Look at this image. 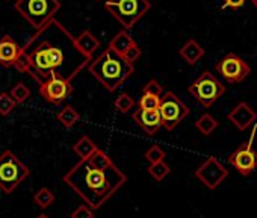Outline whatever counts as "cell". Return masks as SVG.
Wrapping results in <instances>:
<instances>
[{"mask_svg": "<svg viewBox=\"0 0 257 218\" xmlns=\"http://www.w3.org/2000/svg\"><path fill=\"white\" fill-rule=\"evenodd\" d=\"M228 164L242 176H249L257 168V150L251 143H245L228 156Z\"/></svg>", "mask_w": 257, "mask_h": 218, "instance_id": "30bf717a", "label": "cell"}, {"mask_svg": "<svg viewBox=\"0 0 257 218\" xmlns=\"http://www.w3.org/2000/svg\"><path fill=\"white\" fill-rule=\"evenodd\" d=\"M86 159H88V162H89L92 167H95V168H107V167L113 165L112 159H110L103 150H100L98 147H97L95 152H94L89 158H86Z\"/></svg>", "mask_w": 257, "mask_h": 218, "instance_id": "7402d4cb", "label": "cell"}, {"mask_svg": "<svg viewBox=\"0 0 257 218\" xmlns=\"http://www.w3.org/2000/svg\"><path fill=\"white\" fill-rule=\"evenodd\" d=\"M227 176L228 171L216 158H209L195 170V177L201 180L209 189H215Z\"/></svg>", "mask_w": 257, "mask_h": 218, "instance_id": "8fae6325", "label": "cell"}, {"mask_svg": "<svg viewBox=\"0 0 257 218\" xmlns=\"http://www.w3.org/2000/svg\"><path fill=\"white\" fill-rule=\"evenodd\" d=\"M88 70L107 91L113 92L134 73V65L125 62L119 53L107 47L100 53V56L89 62Z\"/></svg>", "mask_w": 257, "mask_h": 218, "instance_id": "3957f363", "label": "cell"}, {"mask_svg": "<svg viewBox=\"0 0 257 218\" xmlns=\"http://www.w3.org/2000/svg\"><path fill=\"white\" fill-rule=\"evenodd\" d=\"M158 113L162 122V128L173 131L179 123H182L189 116V107L171 91L162 94Z\"/></svg>", "mask_w": 257, "mask_h": 218, "instance_id": "52a82bcc", "label": "cell"}, {"mask_svg": "<svg viewBox=\"0 0 257 218\" xmlns=\"http://www.w3.org/2000/svg\"><path fill=\"white\" fill-rule=\"evenodd\" d=\"M121 56H122V59H124L125 62H128V64H132V65H134V62L141 56V49L138 47L137 43H134V44H132L131 47H128Z\"/></svg>", "mask_w": 257, "mask_h": 218, "instance_id": "f546056e", "label": "cell"}, {"mask_svg": "<svg viewBox=\"0 0 257 218\" xmlns=\"http://www.w3.org/2000/svg\"><path fill=\"white\" fill-rule=\"evenodd\" d=\"M58 120L61 122V125L64 128L70 129V128H73L80 120V116H79V113L76 111L73 106H64L62 111L58 114Z\"/></svg>", "mask_w": 257, "mask_h": 218, "instance_id": "ffe728a7", "label": "cell"}, {"mask_svg": "<svg viewBox=\"0 0 257 218\" xmlns=\"http://www.w3.org/2000/svg\"><path fill=\"white\" fill-rule=\"evenodd\" d=\"M22 47L10 37L5 35L0 40V64L4 67H13L20 55Z\"/></svg>", "mask_w": 257, "mask_h": 218, "instance_id": "9a60e30c", "label": "cell"}, {"mask_svg": "<svg viewBox=\"0 0 257 218\" xmlns=\"http://www.w3.org/2000/svg\"><path fill=\"white\" fill-rule=\"evenodd\" d=\"M159 101H161V97L150 95V94H143V97L140 98L138 107L140 109H146V111H158Z\"/></svg>", "mask_w": 257, "mask_h": 218, "instance_id": "4316f807", "label": "cell"}, {"mask_svg": "<svg viewBox=\"0 0 257 218\" xmlns=\"http://www.w3.org/2000/svg\"><path fill=\"white\" fill-rule=\"evenodd\" d=\"M37 218H49V216H47V215H46V213H41V215H38V216H37Z\"/></svg>", "mask_w": 257, "mask_h": 218, "instance_id": "836d02e7", "label": "cell"}, {"mask_svg": "<svg viewBox=\"0 0 257 218\" xmlns=\"http://www.w3.org/2000/svg\"><path fill=\"white\" fill-rule=\"evenodd\" d=\"M204 55V49L195 41V40H189L185 43V46L180 49V56L191 65L197 64Z\"/></svg>", "mask_w": 257, "mask_h": 218, "instance_id": "e0dca14e", "label": "cell"}, {"mask_svg": "<svg viewBox=\"0 0 257 218\" xmlns=\"http://www.w3.org/2000/svg\"><path fill=\"white\" fill-rule=\"evenodd\" d=\"M228 120L239 129V131H245L248 129L255 120H257V114L252 107H249L245 101H240L233 111L228 114Z\"/></svg>", "mask_w": 257, "mask_h": 218, "instance_id": "4fadbf2b", "label": "cell"}, {"mask_svg": "<svg viewBox=\"0 0 257 218\" xmlns=\"http://www.w3.org/2000/svg\"><path fill=\"white\" fill-rule=\"evenodd\" d=\"M16 104L17 103L10 92H2L0 94V116H10L14 111Z\"/></svg>", "mask_w": 257, "mask_h": 218, "instance_id": "484cf974", "label": "cell"}, {"mask_svg": "<svg viewBox=\"0 0 257 218\" xmlns=\"http://www.w3.org/2000/svg\"><path fill=\"white\" fill-rule=\"evenodd\" d=\"M246 0H224V8L228 7V8H233V10H237V8H242L245 5Z\"/></svg>", "mask_w": 257, "mask_h": 218, "instance_id": "d6a6232c", "label": "cell"}, {"mask_svg": "<svg viewBox=\"0 0 257 218\" xmlns=\"http://www.w3.org/2000/svg\"><path fill=\"white\" fill-rule=\"evenodd\" d=\"M95 149H97V146L94 144V141H92L89 137H82V138L73 146L74 153H76L80 159L89 158V156L95 152Z\"/></svg>", "mask_w": 257, "mask_h": 218, "instance_id": "d6986e66", "label": "cell"}, {"mask_svg": "<svg viewBox=\"0 0 257 218\" xmlns=\"http://www.w3.org/2000/svg\"><path fill=\"white\" fill-rule=\"evenodd\" d=\"M252 4H254V7L257 8V0H252Z\"/></svg>", "mask_w": 257, "mask_h": 218, "instance_id": "e575fe53", "label": "cell"}, {"mask_svg": "<svg viewBox=\"0 0 257 218\" xmlns=\"http://www.w3.org/2000/svg\"><path fill=\"white\" fill-rule=\"evenodd\" d=\"M73 91L74 88L71 82L61 77H50L47 82L40 85V94L52 104H61L73 94Z\"/></svg>", "mask_w": 257, "mask_h": 218, "instance_id": "7c38bea8", "label": "cell"}, {"mask_svg": "<svg viewBox=\"0 0 257 218\" xmlns=\"http://www.w3.org/2000/svg\"><path fill=\"white\" fill-rule=\"evenodd\" d=\"M132 117L137 122V125L143 131H146L149 135H155L162 128V122H161L158 111H146V109L138 107V109H135Z\"/></svg>", "mask_w": 257, "mask_h": 218, "instance_id": "5bb4252c", "label": "cell"}, {"mask_svg": "<svg viewBox=\"0 0 257 218\" xmlns=\"http://www.w3.org/2000/svg\"><path fill=\"white\" fill-rule=\"evenodd\" d=\"M11 97L14 98V101L16 103H25L28 98H29V95H31V89L23 83V82H19L13 89H11Z\"/></svg>", "mask_w": 257, "mask_h": 218, "instance_id": "d4e9b609", "label": "cell"}, {"mask_svg": "<svg viewBox=\"0 0 257 218\" xmlns=\"http://www.w3.org/2000/svg\"><path fill=\"white\" fill-rule=\"evenodd\" d=\"M125 180V174L115 164L107 168H95L88 159H80L64 176V182L74 189L91 209L101 207Z\"/></svg>", "mask_w": 257, "mask_h": 218, "instance_id": "7a4b0ae2", "label": "cell"}, {"mask_svg": "<svg viewBox=\"0 0 257 218\" xmlns=\"http://www.w3.org/2000/svg\"><path fill=\"white\" fill-rule=\"evenodd\" d=\"M29 174L31 170L11 150L0 155V188L4 192L11 194Z\"/></svg>", "mask_w": 257, "mask_h": 218, "instance_id": "8992f818", "label": "cell"}, {"mask_svg": "<svg viewBox=\"0 0 257 218\" xmlns=\"http://www.w3.org/2000/svg\"><path fill=\"white\" fill-rule=\"evenodd\" d=\"M104 8L122 25L124 29H132L137 22L150 11L152 5L149 0H107Z\"/></svg>", "mask_w": 257, "mask_h": 218, "instance_id": "5b68a950", "label": "cell"}, {"mask_svg": "<svg viewBox=\"0 0 257 218\" xmlns=\"http://www.w3.org/2000/svg\"><path fill=\"white\" fill-rule=\"evenodd\" d=\"M195 128L203 134V135H210L216 128H218V122L209 116V114H204L201 116L197 122H195Z\"/></svg>", "mask_w": 257, "mask_h": 218, "instance_id": "44dd1931", "label": "cell"}, {"mask_svg": "<svg viewBox=\"0 0 257 218\" xmlns=\"http://www.w3.org/2000/svg\"><path fill=\"white\" fill-rule=\"evenodd\" d=\"M135 106V100L131 97V95H128V94H121V95H118L116 97V100H115V107L118 109V111L119 113H128V111H131V109Z\"/></svg>", "mask_w": 257, "mask_h": 218, "instance_id": "83f0119b", "label": "cell"}, {"mask_svg": "<svg viewBox=\"0 0 257 218\" xmlns=\"http://www.w3.org/2000/svg\"><path fill=\"white\" fill-rule=\"evenodd\" d=\"M74 43H76L77 49H79L85 56H88V58H91V59H92L94 52L98 50V47H100V41H98V40L94 37V34L89 32V31H83L79 37L74 38Z\"/></svg>", "mask_w": 257, "mask_h": 218, "instance_id": "2e32d148", "label": "cell"}, {"mask_svg": "<svg viewBox=\"0 0 257 218\" xmlns=\"http://www.w3.org/2000/svg\"><path fill=\"white\" fill-rule=\"evenodd\" d=\"M71 218H94V212L89 206L82 204L71 212Z\"/></svg>", "mask_w": 257, "mask_h": 218, "instance_id": "1f68e13d", "label": "cell"}, {"mask_svg": "<svg viewBox=\"0 0 257 218\" xmlns=\"http://www.w3.org/2000/svg\"><path fill=\"white\" fill-rule=\"evenodd\" d=\"M164 158H165V152H164L159 146H152V147L146 152V159H147L150 164L161 162V161H164Z\"/></svg>", "mask_w": 257, "mask_h": 218, "instance_id": "f1b7e54d", "label": "cell"}, {"mask_svg": "<svg viewBox=\"0 0 257 218\" xmlns=\"http://www.w3.org/2000/svg\"><path fill=\"white\" fill-rule=\"evenodd\" d=\"M17 13L37 31L49 23L61 10L59 0H17Z\"/></svg>", "mask_w": 257, "mask_h": 218, "instance_id": "277c9868", "label": "cell"}, {"mask_svg": "<svg viewBox=\"0 0 257 218\" xmlns=\"http://www.w3.org/2000/svg\"><path fill=\"white\" fill-rule=\"evenodd\" d=\"M34 201H35L40 207L46 209V207H49V206L55 201V194H53L49 188H41V189H38V191L35 192Z\"/></svg>", "mask_w": 257, "mask_h": 218, "instance_id": "603a6c76", "label": "cell"}, {"mask_svg": "<svg viewBox=\"0 0 257 218\" xmlns=\"http://www.w3.org/2000/svg\"><path fill=\"white\" fill-rule=\"evenodd\" d=\"M149 173H150V176H152L153 179H156V180H164V179L171 173V170H170V165H168V164H165L164 161H161V162H156V164H150Z\"/></svg>", "mask_w": 257, "mask_h": 218, "instance_id": "cb8c5ba5", "label": "cell"}, {"mask_svg": "<svg viewBox=\"0 0 257 218\" xmlns=\"http://www.w3.org/2000/svg\"><path fill=\"white\" fill-rule=\"evenodd\" d=\"M134 43H135V41H134V38H132L131 35H128L125 31H121V32H118V34L113 37V40L110 41L109 47H110L113 52L122 55V53H124L128 47H131Z\"/></svg>", "mask_w": 257, "mask_h": 218, "instance_id": "ac0fdd59", "label": "cell"}, {"mask_svg": "<svg viewBox=\"0 0 257 218\" xmlns=\"http://www.w3.org/2000/svg\"><path fill=\"white\" fill-rule=\"evenodd\" d=\"M216 71L227 82L236 83V82H242L251 73V68L240 56L234 53H228L216 64Z\"/></svg>", "mask_w": 257, "mask_h": 218, "instance_id": "9c48e42d", "label": "cell"}, {"mask_svg": "<svg viewBox=\"0 0 257 218\" xmlns=\"http://www.w3.org/2000/svg\"><path fill=\"white\" fill-rule=\"evenodd\" d=\"M143 92H144V94H150V95H156V97H162L164 88H162V85H161L158 80L153 79V80H150V82H147V83L144 85Z\"/></svg>", "mask_w": 257, "mask_h": 218, "instance_id": "4dcf8cb0", "label": "cell"}, {"mask_svg": "<svg viewBox=\"0 0 257 218\" xmlns=\"http://www.w3.org/2000/svg\"><path fill=\"white\" fill-rule=\"evenodd\" d=\"M189 92L198 103L209 107L225 92V86L210 71H204L189 85Z\"/></svg>", "mask_w": 257, "mask_h": 218, "instance_id": "ba28073f", "label": "cell"}, {"mask_svg": "<svg viewBox=\"0 0 257 218\" xmlns=\"http://www.w3.org/2000/svg\"><path fill=\"white\" fill-rule=\"evenodd\" d=\"M91 61L77 49L74 37L52 19L22 47L14 67L43 85L50 77L71 82Z\"/></svg>", "mask_w": 257, "mask_h": 218, "instance_id": "6da1fadb", "label": "cell"}]
</instances>
